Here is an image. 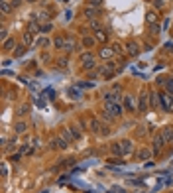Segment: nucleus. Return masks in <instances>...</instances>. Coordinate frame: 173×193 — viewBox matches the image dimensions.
<instances>
[{"instance_id":"1","label":"nucleus","mask_w":173,"mask_h":193,"mask_svg":"<svg viewBox=\"0 0 173 193\" xmlns=\"http://www.w3.org/2000/svg\"><path fill=\"white\" fill-rule=\"evenodd\" d=\"M159 101H161L163 110L171 113V110H173V95H171V93H161V95H159Z\"/></svg>"},{"instance_id":"2","label":"nucleus","mask_w":173,"mask_h":193,"mask_svg":"<svg viewBox=\"0 0 173 193\" xmlns=\"http://www.w3.org/2000/svg\"><path fill=\"white\" fill-rule=\"evenodd\" d=\"M104 113H108V114H112V116H120V114H122V107H120L118 102L106 101V105H104Z\"/></svg>"},{"instance_id":"3","label":"nucleus","mask_w":173,"mask_h":193,"mask_svg":"<svg viewBox=\"0 0 173 193\" xmlns=\"http://www.w3.org/2000/svg\"><path fill=\"white\" fill-rule=\"evenodd\" d=\"M81 63L85 65V69L95 67V55L91 53V51H85V53H81Z\"/></svg>"},{"instance_id":"4","label":"nucleus","mask_w":173,"mask_h":193,"mask_svg":"<svg viewBox=\"0 0 173 193\" xmlns=\"http://www.w3.org/2000/svg\"><path fill=\"white\" fill-rule=\"evenodd\" d=\"M165 144H167V142L163 140V136H161V134H155V138H154V148H152V150H154V154H155V156H159Z\"/></svg>"},{"instance_id":"5","label":"nucleus","mask_w":173,"mask_h":193,"mask_svg":"<svg viewBox=\"0 0 173 193\" xmlns=\"http://www.w3.org/2000/svg\"><path fill=\"white\" fill-rule=\"evenodd\" d=\"M126 53L130 55V57L138 55V53H140V47H138V43H134V41H128V43H126Z\"/></svg>"},{"instance_id":"6","label":"nucleus","mask_w":173,"mask_h":193,"mask_svg":"<svg viewBox=\"0 0 173 193\" xmlns=\"http://www.w3.org/2000/svg\"><path fill=\"white\" fill-rule=\"evenodd\" d=\"M118 144H120V150H122V156L132 154V142L130 140H122V142H118Z\"/></svg>"},{"instance_id":"7","label":"nucleus","mask_w":173,"mask_h":193,"mask_svg":"<svg viewBox=\"0 0 173 193\" xmlns=\"http://www.w3.org/2000/svg\"><path fill=\"white\" fill-rule=\"evenodd\" d=\"M114 71H116V63L108 61V63H106V65H104V67H102V71H100V73H102L104 77H108V75H112V73H114Z\"/></svg>"},{"instance_id":"8","label":"nucleus","mask_w":173,"mask_h":193,"mask_svg":"<svg viewBox=\"0 0 173 193\" xmlns=\"http://www.w3.org/2000/svg\"><path fill=\"white\" fill-rule=\"evenodd\" d=\"M161 136H163V140H165V142L173 140V126H171V124H169V126H165V128L161 130Z\"/></svg>"},{"instance_id":"9","label":"nucleus","mask_w":173,"mask_h":193,"mask_svg":"<svg viewBox=\"0 0 173 193\" xmlns=\"http://www.w3.org/2000/svg\"><path fill=\"white\" fill-rule=\"evenodd\" d=\"M152 154H154V150H148V148H140V152H138V160H149V158H152Z\"/></svg>"},{"instance_id":"10","label":"nucleus","mask_w":173,"mask_h":193,"mask_svg":"<svg viewBox=\"0 0 173 193\" xmlns=\"http://www.w3.org/2000/svg\"><path fill=\"white\" fill-rule=\"evenodd\" d=\"M124 105H126L128 110H136V101H134V96H130V95L124 96Z\"/></svg>"},{"instance_id":"11","label":"nucleus","mask_w":173,"mask_h":193,"mask_svg":"<svg viewBox=\"0 0 173 193\" xmlns=\"http://www.w3.org/2000/svg\"><path fill=\"white\" fill-rule=\"evenodd\" d=\"M104 99H106V101H110V102H116V101H120V99H122V96H120V93H118V91H110V93H106V95H104Z\"/></svg>"},{"instance_id":"12","label":"nucleus","mask_w":173,"mask_h":193,"mask_svg":"<svg viewBox=\"0 0 173 193\" xmlns=\"http://www.w3.org/2000/svg\"><path fill=\"white\" fill-rule=\"evenodd\" d=\"M138 108H140V110H146V108H148V93H142V95H140Z\"/></svg>"},{"instance_id":"13","label":"nucleus","mask_w":173,"mask_h":193,"mask_svg":"<svg viewBox=\"0 0 173 193\" xmlns=\"http://www.w3.org/2000/svg\"><path fill=\"white\" fill-rule=\"evenodd\" d=\"M73 49H75V40H73V38H65L63 51H67V53H69V51H73Z\"/></svg>"},{"instance_id":"14","label":"nucleus","mask_w":173,"mask_h":193,"mask_svg":"<svg viewBox=\"0 0 173 193\" xmlns=\"http://www.w3.org/2000/svg\"><path fill=\"white\" fill-rule=\"evenodd\" d=\"M157 20H159V16H157V12H148V14H146V22H148L149 26H152V24H155Z\"/></svg>"},{"instance_id":"15","label":"nucleus","mask_w":173,"mask_h":193,"mask_svg":"<svg viewBox=\"0 0 173 193\" xmlns=\"http://www.w3.org/2000/svg\"><path fill=\"white\" fill-rule=\"evenodd\" d=\"M95 40H99V41H106L108 40V36H106V32H104V30H96V32H95Z\"/></svg>"},{"instance_id":"16","label":"nucleus","mask_w":173,"mask_h":193,"mask_svg":"<svg viewBox=\"0 0 173 193\" xmlns=\"http://www.w3.org/2000/svg\"><path fill=\"white\" fill-rule=\"evenodd\" d=\"M159 85H165L167 93H171V95H173V79H159Z\"/></svg>"},{"instance_id":"17","label":"nucleus","mask_w":173,"mask_h":193,"mask_svg":"<svg viewBox=\"0 0 173 193\" xmlns=\"http://www.w3.org/2000/svg\"><path fill=\"white\" fill-rule=\"evenodd\" d=\"M112 55H114L112 47H102V49H100V57H102V59H110Z\"/></svg>"},{"instance_id":"18","label":"nucleus","mask_w":173,"mask_h":193,"mask_svg":"<svg viewBox=\"0 0 173 193\" xmlns=\"http://www.w3.org/2000/svg\"><path fill=\"white\" fill-rule=\"evenodd\" d=\"M100 128H104V126H102L99 120H93V122H91V130H93V132H96V134H102Z\"/></svg>"},{"instance_id":"19","label":"nucleus","mask_w":173,"mask_h":193,"mask_svg":"<svg viewBox=\"0 0 173 193\" xmlns=\"http://www.w3.org/2000/svg\"><path fill=\"white\" fill-rule=\"evenodd\" d=\"M95 41H96L95 38H91V36H85V38H83V46L89 49V47H93V46H95Z\"/></svg>"},{"instance_id":"20","label":"nucleus","mask_w":173,"mask_h":193,"mask_svg":"<svg viewBox=\"0 0 173 193\" xmlns=\"http://www.w3.org/2000/svg\"><path fill=\"white\" fill-rule=\"evenodd\" d=\"M0 6H2V12H4V14H8V12L12 10V4H10V0H2V2H0Z\"/></svg>"},{"instance_id":"21","label":"nucleus","mask_w":173,"mask_h":193,"mask_svg":"<svg viewBox=\"0 0 173 193\" xmlns=\"http://www.w3.org/2000/svg\"><path fill=\"white\" fill-rule=\"evenodd\" d=\"M53 46H55L57 49H63V46H65V38H55V40H53Z\"/></svg>"},{"instance_id":"22","label":"nucleus","mask_w":173,"mask_h":193,"mask_svg":"<svg viewBox=\"0 0 173 193\" xmlns=\"http://www.w3.org/2000/svg\"><path fill=\"white\" fill-rule=\"evenodd\" d=\"M149 101H152V105L154 107H157V105H159V95H157V93H152V95H149Z\"/></svg>"},{"instance_id":"23","label":"nucleus","mask_w":173,"mask_h":193,"mask_svg":"<svg viewBox=\"0 0 173 193\" xmlns=\"http://www.w3.org/2000/svg\"><path fill=\"white\" fill-rule=\"evenodd\" d=\"M14 128H16V134H24V132H26V124L24 122H18Z\"/></svg>"},{"instance_id":"24","label":"nucleus","mask_w":173,"mask_h":193,"mask_svg":"<svg viewBox=\"0 0 173 193\" xmlns=\"http://www.w3.org/2000/svg\"><path fill=\"white\" fill-rule=\"evenodd\" d=\"M14 46H16V41H14V40H6L4 41V49H12Z\"/></svg>"},{"instance_id":"25","label":"nucleus","mask_w":173,"mask_h":193,"mask_svg":"<svg viewBox=\"0 0 173 193\" xmlns=\"http://www.w3.org/2000/svg\"><path fill=\"white\" fill-rule=\"evenodd\" d=\"M89 6H93V8H99V6L102 4V0H87Z\"/></svg>"},{"instance_id":"26","label":"nucleus","mask_w":173,"mask_h":193,"mask_svg":"<svg viewBox=\"0 0 173 193\" xmlns=\"http://www.w3.org/2000/svg\"><path fill=\"white\" fill-rule=\"evenodd\" d=\"M165 4H167V0H154V6H155V8H163Z\"/></svg>"},{"instance_id":"27","label":"nucleus","mask_w":173,"mask_h":193,"mask_svg":"<svg viewBox=\"0 0 173 193\" xmlns=\"http://www.w3.org/2000/svg\"><path fill=\"white\" fill-rule=\"evenodd\" d=\"M24 41H26V43H32V41H34V34H32V32H28V34L24 36Z\"/></svg>"},{"instance_id":"28","label":"nucleus","mask_w":173,"mask_h":193,"mask_svg":"<svg viewBox=\"0 0 173 193\" xmlns=\"http://www.w3.org/2000/svg\"><path fill=\"white\" fill-rule=\"evenodd\" d=\"M112 51H114V53H120V51H122V46H120V43H112Z\"/></svg>"},{"instance_id":"29","label":"nucleus","mask_w":173,"mask_h":193,"mask_svg":"<svg viewBox=\"0 0 173 193\" xmlns=\"http://www.w3.org/2000/svg\"><path fill=\"white\" fill-rule=\"evenodd\" d=\"M69 95H71V99H79V96H81V93L75 91V89H69Z\"/></svg>"},{"instance_id":"30","label":"nucleus","mask_w":173,"mask_h":193,"mask_svg":"<svg viewBox=\"0 0 173 193\" xmlns=\"http://www.w3.org/2000/svg\"><path fill=\"white\" fill-rule=\"evenodd\" d=\"M71 132H73V136H75V138H79V136H81V132L77 130V126H71Z\"/></svg>"},{"instance_id":"31","label":"nucleus","mask_w":173,"mask_h":193,"mask_svg":"<svg viewBox=\"0 0 173 193\" xmlns=\"http://www.w3.org/2000/svg\"><path fill=\"white\" fill-rule=\"evenodd\" d=\"M112 152H114V154H122V150H120V144H114V146H112Z\"/></svg>"},{"instance_id":"32","label":"nucleus","mask_w":173,"mask_h":193,"mask_svg":"<svg viewBox=\"0 0 173 193\" xmlns=\"http://www.w3.org/2000/svg\"><path fill=\"white\" fill-rule=\"evenodd\" d=\"M10 4H12V8H18V6L22 4V0H10Z\"/></svg>"},{"instance_id":"33","label":"nucleus","mask_w":173,"mask_h":193,"mask_svg":"<svg viewBox=\"0 0 173 193\" xmlns=\"http://www.w3.org/2000/svg\"><path fill=\"white\" fill-rule=\"evenodd\" d=\"M95 14H96V10H91V8L85 10V16H95Z\"/></svg>"},{"instance_id":"34","label":"nucleus","mask_w":173,"mask_h":193,"mask_svg":"<svg viewBox=\"0 0 173 193\" xmlns=\"http://www.w3.org/2000/svg\"><path fill=\"white\" fill-rule=\"evenodd\" d=\"M26 113H28V107H26V105H24V107H20V110H18V114L22 116V114H26Z\"/></svg>"},{"instance_id":"35","label":"nucleus","mask_w":173,"mask_h":193,"mask_svg":"<svg viewBox=\"0 0 173 193\" xmlns=\"http://www.w3.org/2000/svg\"><path fill=\"white\" fill-rule=\"evenodd\" d=\"M40 30H41V32H51V24H46V26H41Z\"/></svg>"},{"instance_id":"36","label":"nucleus","mask_w":173,"mask_h":193,"mask_svg":"<svg viewBox=\"0 0 173 193\" xmlns=\"http://www.w3.org/2000/svg\"><path fill=\"white\" fill-rule=\"evenodd\" d=\"M112 191H114V193H124V189L120 187V185H114V187H112Z\"/></svg>"},{"instance_id":"37","label":"nucleus","mask_w":173,"mask_h":193,"mask_svg":"<svg viewBox=\"0 0 173 193\" xmlns=\"http://www.w3.org/2000/svg\"><path fill=\"white\" fill-rule=\"evenodd\" d=\"M0 38H2V40L6 41V38H8V32H6V30H2V34H0Z\"/></svg>"},{"instance_id":"38","label":"nucleus","mask_w":173,"mask_h":193,"mask_svg":"<svg viewBox=\"0 0 173 193\" xmlns=\"http://www.w3.org/2000/svg\"><path fill=\"white\" fill-rule=\"evenodd\" d=\"M24 51H26V47H18V51H16V55H22V53H24Z\"/></svg>"},{"instance_id":"39","label":"nucleus","mask_w":173,"mask_h":193,"mask_svg":"<svg viewBox=\"0 0 173 193\" xmlns=\"http://www.w3.org/2000/svg\"><path fill=\"white\" fill-rule=\"evenodd\" d=\"M26 2H34V0H26Z\"/></svg>"},{"instance_id":"40","label":"nucleus","mask_w":173,"mask_h":193,"mask_svg":"<svg viewBox=\"0 0 173 193\" xmlns=\"http://www.w3.org/2000/svg\"><path fill=\"white\" fill-rule=\"evenodd\" d=\"M171 75H173V73H171Z\"/></svg>"},{"instance_id":"41","label":"nucleus","mask_w":173,"mask_h":193,"mask_svg":"<svg viewBox=\"0 0 173 193\" xmlns=\"http://www.w3.org/2000/svg\"><path fill=\"white\" fill-rule=\"evenodd\" d=\"M171 193H173V191H171Z\"/></svg>"}]
</instances>
